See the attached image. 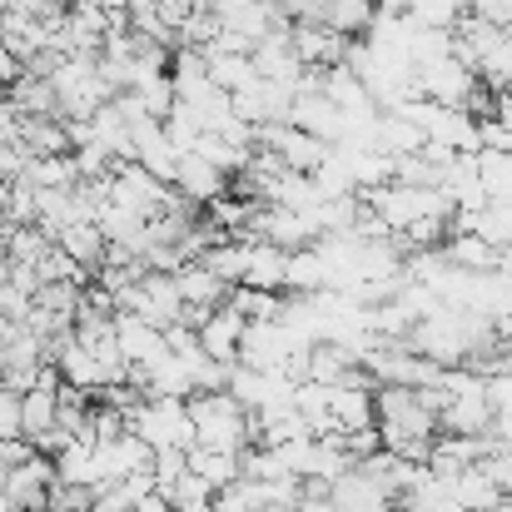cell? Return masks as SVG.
I'll return each mask as SVG.
<instances>
[{"instance_id": "1", "label": "cell", "mask_w": 512, "mask_h": 512, "mask_svg": "<svg viewBox=\"0 0 512 512\" xmlns=\"http://www.w3.org/2000/svg\"><path fill=\"white\" fill-rule=\"evenodd\" d=\"M184 408H189V423H194V448L234 453V458L244 448H254V418L229 393H194Z\"/></svg>"}, {"instance_id": "2", "label": "cell", "mask_w": 512, "mask_h": 512, "mask_svg": "<svg viewBox=\"0 0 512 512\" xmlns=\"http://www.w3.org/2000/svg\"><path fill=\"white\" fill-rule=\"evenodd\" d=\"M125 428L160 458V453H189L194 448V423L184 398H140L125 413Z\"/></svg>"}, {"instance_id": "3", "label": "cell", "mask_w": 512, "mask_h": 512, "mask_svg": "<svg viewBox=\"0 0 512 512\" xmlns=\"http://www.w3.org/2000/svg\"><path fill=\"white\" fill-rule=\"evenodd\" d=\"M478 75L458 60V55H438V60H423L413 65V95L428 100V105H443V110H463L468 95H473Z\"/></svg>"}, {"instance_id": "4", "label": "cell", "mask_w": 512, "mask_h": 512, "mask_svg": "<svg viewBox=\"0 0 512 512\" xmlns=\"http://www.w3.org/2000/svg\"><path fill=\"white\" fill-rule=\"evenodd\" d=\"M289 125L304 130V135H314V140H324V145H339L343 140V110L329 95H319V90H299V95H294Z\"/></svg>"}, {"instance_id": "5", "label": "cell", "mask_w": 512, "mask_h": 512, "mask_svg": "<svg viewBox=\"0 0 512 512\" xmlns=\"http://www.w3.org/2000/svg\"><path fill=\"white\" fill-rule=\"evenodd\" d=\"M174 289H179V304L189 309V314H214V309H224V299H229V284L224 279H214L199 259H189V264H179L170 274Z\"/></svg>"}, {"instance_id": "6", "label": "cell", "mask_w": 512, "mask_h": 512, "mask_svg": "<svg viewBox=\"0 0 512 512\" xmlns=\"http://www.w3.org/2000/svg\"><path fill=\"white\" fill-rule=\"evenodd\" d=\"M448 224H453V234H478L488 249L512 254V199H488L483 209H473V214H453Z\"/></svg>"}, {"instance_id": "7", "label": "cell", "mask_w": 512, "mask_h": 512, "mask_svg": "<svg viewBox=\"0 0 512 512\" xmlns=\"http://www.w3.org/2000/svg\"><path fill=\"white\" fill-rule=\"evenodd\" d=\"M170 189L194 209V204H219L224 194H229V174L209 170L199 155H179V165H174V179Z\"/></svg>"}, {"instance_id": "8", "label": "cell", "mask_w": 512, "mask_h": 512, "mask_svg": "<svg viewBox=\"0 0 512 512\" xmlns=\"http://www.w3.org/2000/svg\"><path fill=\"white\" fill-rule=\"evenodd\" d=\"M194 339H199V353L204 358H214V363H239V339H244V319L224 304V309H214V314H204V324L194 329Z\"/></svg>"}, {"instance_id": "9", "label": "cell", "mask_w": 512, "mask_h": 512, "mask_svg": "<svg viewBox=\"0 0 512 512\" xmlns=\"http://www.w3.org/2000/svg\"><path fill=\"white\" fill-rule=\"evenodd\" d=\"M398 503L358 468H348L339 483H329V512H393Z\"/></svg>"}, {"instance_id": "10", "label": "cell", "mask_w": 512, "mask_h": 512, "mask_svg": "<svg viewBox=\"0 0 512 512\" xmlns=\"http://www.w3.org/2000/svg\"><path fill=\"white\" fill-rule=\"evenodd\" d=\"M289 284V254L274 249V244H259L249 239V264H244V279L239 289H259V294H284Z\"/></svg>"}, {"instance_id": "11", "label": "cell", "mask_w": 512, "mask_h": 512, "mask_svg": "<svg viewBox=\"0 0 512 512\" xmlns=\"http://www.w3.org/2000/svg\"><path fill=\"white\" fill-rule=\"evenodd\" d=\"M403 15H408L418 30L453 35V30L468 20V0H403Z\"/></svg>"}, {"instance_id": "12", "label": "cell", "mask_w": 512, "mask_h": 512, "mask_svg": "<svg viewBox=\"0 0 512 512\" xmlns=\"http://www.w3.org/2000/svg\"><path fill=\"white\" fill-rule=\"evenodd\" d=\"M55 249H65L80 269H100L110 244H105L100 224H70V229H60V234H55Z\"/></svg>"}, {"instance_id": "13", "label": "cell", "mask_w": 512, "mask_h": 512, "mask_svg": "<svg viewBox=\"0 0 512 512\" xmlns=\"http://www.w3.org/2000/svg\"><path fill=\"white\" fill-rule=\"evenodd\" d=\"M443 259H448L453 269H463V274H493L503 254L488 249L478 234H453V239H443Z\"/></svg>"}, {"instance_id": "14", "label": "cell", "mask_w": 512, "mask_h": 512, "mask_svg": "<svg viewBox=\"0 0 512 512\" xmlns=\"http://www.w3.org/2000/svg\"><path fill=\"white\" fill-rule=\"evenodd\" d=\"M184 468H189L209 493H224L229 483H239V458H234V453H204V448H189V453H184Z\"/></svg>"}, {"instance_id": "15", "label": "cell", "mask_w": 512, "mask_h": 512, "mask_svg": "<svg viewBox=\"0 0 512 512\" xmlns=\"http://www.w3.org/2000/svg\"><path fill=\"white\" fill-rule=\"evenodd\" d=\"M319 25H329L343 40H358V35H368V25H373V0H324Z\"/></svg>"}, {"instance_id": "16", "label": "cell", "mask_w": 512, "mask_h": 512, "mask_svg": "<svg viewBox=\"0 0 512 512\" xmlns=\"http://www.w3.org/2000/svg\"><path fill=\"white\" fill-rule=\"evenodd\" d=\"M155 493L170 503V512H214V493H209L189 468H184L179 478H170V483H160Z\"/></svg>"}, {"instance_id": "17", "label": "cell", "mask_w": 512, "mask_h": 512, "mask_svg": "<svg viewBox=\"0 0 512 512\" xmlns=\"http://www.w3.org/2000/svg\"><path fill=\"white\" fill-rule=\"evenodd\" d=\"M468 15L483 20V25H493V30H503V35H512V0H468Z\"/></svg>"}, {"instance_id": "18", "label": "cell", "mask_w": 512, "mask_h": 512, "mask_svg": "<svg viewBox=\"0 0 512 512\" xmlns=\"http://www.w3.org/2000/svg\"><path fill=\"white\" fill-rule=\"evenodd\" d=\"M10 438H25L20 433V393L10 383H0V443H10Z\"/></svg>"}, {"instance_id": "19", "label": "cell", "mask_w": 512, "mask_h": 512, "mask_svg": "<svg viewBox=\"0 0 512 512\" xmlns=\"http://www.w3.org/2000/svg\"><path fill=\"white\" fill-rule=\"evenodd\" d=\"M483 473L498 483V493L512 503V448H498V453H488L483 458Z\"/></svg>"}, {"instance_id": "20", "label": "cell", "mask_w": 512, "mask_h": 512, "mask_svg": "<svg viewBox=\"0 0 512 512\" xmlns=\"http://www.w3.org/2000/svg\"><path fill=\"white\" fill-rule=\"evenodd\" d=\"M488 408L493 418H512V373H488Z\"/></svg>"}, {"instance_id": "21", "label": "cell", "mask_w": 512, "mask_h": 512, "mask_svg": "<svg viewBox=\"0 0 512 512\" xmlns=\"http://www.w3.org/2000/svg\"><path fill=\"white\" fill-rule=\"evenodd\" d=\"M508 512H512V503H508Z\"/></svg>"}]
</instances>
